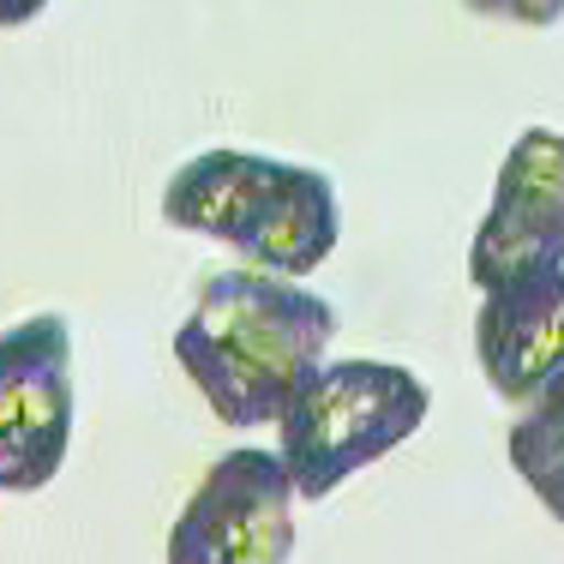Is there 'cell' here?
<instances>
[{
	"label": "cell",
	"instance_id": "6da1fadb",
	"mask_svg": "<svg viewBox=\"0 0 564 564\" xmlns=\"http://www.w3.org/2000/svg\"><path fill=\"white\" fill-rule=\"evenodd\" d=\"M337 306L259 264L205 276L193 313L174 330V360L223 426H271L294 384L330 355Z\"/></svg>",
	"mask_w": 564,
	"mask_h": 564
},
{
	"label": "cell",
	"instance_id": "7a4b0ae2",
	"mask_svg": "<svg viewBox=\"0 0 564 564\" xmlns=\"http://www.w3.org/2000/svg\"><path fill=\"white\" fill-rule=\"evenodd\" d=\"M433 391L397 360H318L276 414V451L301 499H330L348 475L409 445L426 426Z\"/></svg>",
	"mask_w": 564,
	"mask_h": 564
},
{
	"label": "cell",
	"instance_id": "3957f363",
	"mask_svg": "<svg viewBox=\"0 0 564 564\" xmlns=\"http://www.w3.org/2000/svg\"><path fill=\"white\" fill-rule=\"evenodd\" d=\"M73 445V325L31 313L0 330V492H43Z\"/></svg>",
	"mask_w": 564,
	"mask_h": 564
},
{
	"label": "cell",
	"instance_id": "277c9868",
	"mask_svg": "<svg viewBox=\"0 0 564 564\" xmlns=\"http://www.w3.org/2000/svg\"><path fill=\"white\" fill-rule=\"evenodd\" d=\"M294 487L282 451H228L193 487L169 534L174 564H282L294 553Z\"/></svg>",
	"mask_w": 564,
	"mask_h": 564
},
{
	"label": "cell",
	"instance_id": "5b68a950",
	"mask_svg": "<svg viewBox=\"0 0 564 564\" xmlns=\"http://www.w3.org/2000/svg\"><path fill=\"white\" fill-rule=\"evenodd\" d=\"M553 264H564V132L522 127L499 163L487 217L468 240V282L499 289Z\"/></svg>",
	"mask_w": 564,
	"mask_h": 564
},
{
	"label": "cell",
	"instance_id": "8992f818",
	"mask_svg": "<svg viewBox=\"0 0 564 564\" xmlns=\"http://www.w3.org/2000/svg\"><path fill=\"white\" fill-rule=\"evenodd\" d=\"M475 355L505 402H529L564 367V264L480 289Z\"/></svg>",
	"mask_w": 564,
	"mask_h": 564
},
{
	"label": "cell",
	"instance_id": "52a82bcc",
	"mask_svg": "<svg viewBox=\"0 0 564 564\" xmlns=\"http://www.w3.org/2000/svg\"><path fill=\"white\" fill-rule=\"evenodd\" d=\"M343 240V205H337V181L325 169L306 163H282L271 193L259 198V210L247 217L228 247L240 252V264H259L276 276H313L318 264L337 252Z\"/></svg>",
	"mask_w": 564,
	"mask_h": 564
},
{
	"label": "cell",
	"instance_id": "ba28073f",
	"mask_svg": "<svg viewBox=\"0 0 564 564\" xmlns=\"http://www.w3.org/2000/svg\"><path fill=\"white\" fill-rule=\"evenodd\" d=\"M276 169H282L276 156L228 151V144L186 156L163 186V223L186 228V235H210V240L228 247V240L247 228L252 210H259V198L271 193Z\"/></svg>",
	"mask_w": 564,
	"mask_h": 564
},
{
	"label": "cell",
	"instance_id": "9c48e42d",
	"mask_svg": "<svg viewBox=\"0 0 564 564\" xmlns=\"http://www.w3.org/2000/svg\"><path fill=\"white\" fill-rule=\"evenodd\" d=\"M505 451H510V468L522 475V487L546 505V517L564 522V367L522 402Z\"/></svg>",
	"mask_w": 564,
	"mask_h": 564
},
{
	"label": "cell",
	"instance_id": "30bf717a",
	"mask_svg": "<svg viewBox=\"0 0 564 564\" xmlns=\"http://www.w3.org/2000/svg\"><path fill=\"white\" fill-rule=\"evenodd\" d=\"M480 19H505V24H529V31H546V24L564 19V0H463Z\"/></svg>",
	"mask_w": 564,
	"mask_h": 564
},
{
	"label": "cell",
	"instance_id": "8fae6325",
	"mask_svg": "<svg viewBox=\"0 0 564 564\" xmlns=\"http://www.w3.org/2000/svg\"><path fill=\"white\" fill-rule=\"evenodd\" d=\"M43 7H48V0H0V31H19V24H31Z\"/></svg>",
	"mask_w": 564,
	"mask_h": 564
}]
</instances>
